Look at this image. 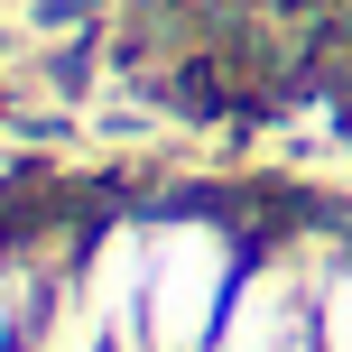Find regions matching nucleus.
<instances>
[{
	"label": "nucleus",
	"instance_id": "1",
	"mask_svg": "<svg viewBox=\"0 0 352 352\" xmlns=\"http://www.w3.org/2000/svg\"><path fill=\"white\" fill-rule=\"evenodd\" d=\"M102 0H47V19H93Z\"/></svg>",
	"mask_w": 352,
	"mask_h": 352
},
{
	"label": "nucleus",
	"instance_id": "2",
	"mask_svg": "<svg viewBox=\"0 0 352 352\" xmlns=\"http://www.w3.org/2000/svg\"><path fill=\"white\" fill-rule=\"evenodd\" d=\"M0 111H10V102H0Z\"/></svg>",
	"mask_w": 352,
	"mask_h": 352
}]
</instances>
